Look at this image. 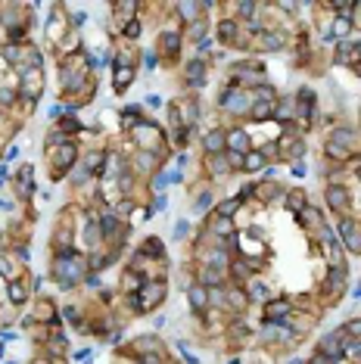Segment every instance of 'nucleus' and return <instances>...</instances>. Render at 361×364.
I'll return each mask as SVG.
<instances>
[{
    "mask_svg": "<svg viewBox=\"0 0 361 364\" xmlns=\"http://www.w3.org/2000/svg\"><path fill=\"white\" fill-rule=\"evenodd\" d=\"M289 206L299 209V206H302V193H289Z\"/></svg>",
    "mask_w": 361,
    "mask_h": 364,
    "instance_id": "obj_19",
    "label": "nucleus"
},
{
    "mask_svg": "<svg viewBox=\"0 0 361 364\" xmlns=\"http://www.w3.org/2000/svg\"><path fill=\"white\" fill-rule=\"evenodd\" d=\"M327 203L333 209H346V190H343V187H330V190H327Z\"/></svg>",
    "mask_w": 361,
    "mask_h": 364,
    "instance_id": "obj_10",
    "label": "nucleus"
},
{
    "mask_svg": "<svg viewBox=\"0 0 361 364\" xmlns=\"http://www.w3.org/2000/svg\"><path fill=\"white\" fill-rule=\"evenodd\" d=\"M209 206H212V193H203V199L196 203V209H209Z\"/></svg>",
    "mask_w": 361,
    "mask_h": 364,
    "instance_id": "obj_18",
    "label": "nucleus"
},
{
    "mask_svg": "<svg viewBox=\"0 0 361 364\" xmlns=\"http://www.w3.org/2000/svg\"><path fill=\"white\" fill-rule=\"evenodd\" d=\"M227 230H234V227L227 224V218H218V224H215V233H221V237H224Z\"/></svg>",
    "mask_w": 361,
    "mask_h": 364,
    "instance_id": "obj_16",
    "label": "nucleus"
},
{
    "mask_svg": "<svg viewBox=\"0 0 361 364\" xmlns=\"http://www.w3.org/2000/svg\"><path fill=\"white\" fill-rule=\"evenodd\" d=\"M218 34H221V44H230V41L237 38V22H221Z\"/></svg>",
    "mask_w": 361,
    "mask_h": 364,
    "instance_id": "obj_11",
    "label": "nucleus"
},
{
    "mask_svg": "<svg viewBox=\"0 0 361 364\" xmlns=\"http://www.w3.org/2000/svg\"><path fill=\"white\" fill-rule=\"evenodd\" d=\"M128 81H134V69L128 66H115V90H125Z\"/></svg>",
    "mask_w": 361,
    "mask_h": 364,
    "instance_id": "obj_5",
    "label": "nucleus"
},
{
    "mask_svg": "<svg viewBox=\"0 0 361 364\" xmlns=\"http://www.w3.org/2000/svg\"><path fill=\"white\" fill-rule=\"evenodd\" d=\"M125 34H128V38H137V34H141V25H137V22H128V25H125Z\"/></svg>",
    "mask_w": 361,
    "mask_h": 364,
    "instance_id": "obj_17",
    "label": "nucleus"
},
{
    "mask_svg": "<svg viewBox=\"0 0 361 364\" xmlns=\"http://www.w3.org/2000/svg\"><path fill=\"white\" fill-rule=\"evenodd\" d=\"M287 311H289V305H287V302H277V299H274V302H268V308H265V318H268V321H274V318H284Z\"/></svg>",
    "mask_w": 361,
    "mask_h": 364,
    "instance_id": "obj_7",
    "label": "nucleus"
},
{
    "mask_svg": "<svg viewBox=\"0 0 361 364\" xmlns=\"http://www.w3.org/2000/svg\"><path fill=\"white\" fill-rule=\"evenodd\" d=\"M224 144H227V134L224 131H209L206 134V149L212 152V156H218V152L224 149Z\"/></svg>",
    "mask_w": 361,
    "mask_h": 364,
    "instance_id": "obj_3",
    "label": "nucleus"
},
{
    "mask_svg": "<svg viewBox=\"0 0 361 364\" xmlns=\"http://www.w3.org/2000/svg\"><path fill=\"white\" fill-rule=\"evenodd\" d=\"M299 115H305V119H308V115H311V109H314V93L311 90H299Z\"/></svg>",
    "mask_w": 361,
    "mask_h": 364,
    "instance_id": "obj_6",
    "label": "nucleus"
},
{
    "mask_svg": "<svg viewBox=\"0 0 361 364\" xmlns=\"http://www.w3.org/2000/svg\"><path fill=\"white\" fill-rule=\"evenodd\" d=\"M265 165V156H262V152H246V156H243V168H262Z\"/></svg>",
    "mask_w": 361,
    "mask_h": 364,
    "instance_id": "obj_13",
    "label": "nucleus"
},
{
    "mask_svg": "<svg viewBox=\"0 0 361 364\" xmlns=\"http://www.w3.org/2000/svg\"><path fill=\"white\" fill-rule=\"evenodd\" d=\"M187 81H190V84H203V63L200 60L187 66Z\"/></svg>",
    "mask_w": 361,
    "mask_h": 364,
    "instance_id": "obj_12",
    "label": "nucleus"
},
{
    "mask_svg": "<svg viewBox=\"0 0 361 364\" xmlns=\"http://www.w3.org/2000/svg\"><path fill=\"white\" fill-rule=\"evenodd\" d=\"M237 206H240V199H227V203H221V206H218V215H221V218L234 215V212H237Z\"/></svg>",
    "mask_w": 361,
    "mask_h": 364,
    "instance_id": "obj_14",
    "label": "nucleus"
},
{
    "mask_svg": "<svg viewBox=\"0 0 361 364\" xmlns=\"http://www.w3.org/2000/svg\"><path fill=\"white\" fill-rule=\"evenodd\" d=\"M16 187H19V196H28V193L34 190V181H31V168H19V181H16Z\"/></svg>",
    "mask_w": 361,
    "mask_h": 364,
    "instance_id": "obj_4",
    "label": "nucleus"
},
{
    "mask_svg": "<svg viewBox=\"0 0 361 364\" xmlns=\"http://www.w3.org/2000/svg\"><path fill=\"white\" fill-rule=\"evenodd\" d=\"M340 233L346 237V243H349V249H355V252H361V233L355 230V224L352 221H340Z\"/></svg>",
    "mask_w": 361,
    "mask_h": 364,
    "instance_id": "obj_2",
    "label": "nucleus"
},
{
    "mask_svg": "<svg viewBox=\"0 0 361 364\" xmlns=\"http://www.w3.org/2000/svg\"><path fill=\"white\" fill-rule=\"evenodd\" d=\"M227 146H230V152H237V156H246V152L252 149V144H249V134L246 131H230L227 134Z\"/></svg>",
    "mask_w": 361,
    "mask_h": 364,
    "instance_id": "obj_1",
    "label": "nucleus"
},
{
    "mask_svg": "<svg viewBox=\"0 0 361 364\" xmlns=\"http://www.w3.org/2000/svg\"><path fill=\"white\" fill-rule=\"evenodd\" d=\"M274 115V103H252V119L262 122V119H271Z\"/></svg>",
    "mask_w": 361,
    "mask_h": 364,
    "instance_id": "obj_8",
    "label": "nucleus"
},
{
    "mask_svg": "<svg viewBox=\"0 0 361 364\" xmlns=\"http://www.w3.org/2000/svg\"><path fill=\"white\" fill-rule=\"evenodd\" d=\"M9 296H13V302H22V299H25V287H22V280H16V284L9 287Z\"/></svg>",
    "mask_w": 361,
    "mask_h": 364,
    "instance_id": "obj_15",
    "label": "nucleus"
},
{
    "mask_svg": "<svg viewBox=\"0 0 361 364\" xmlns=\"http://www.w3.org/2000/svg\"><path fill=\"white\" fill-rule=\"evenodd\" d=\"M190 302H193L196 311H203L206 305H209V292H206L203 287H193V290H190Z\"/></svg>",
    "mask_w": 361,
    "mask_h": 364,
    "instance_id": "obj_9",
    "label": "nucleus"
}]
</instances>
